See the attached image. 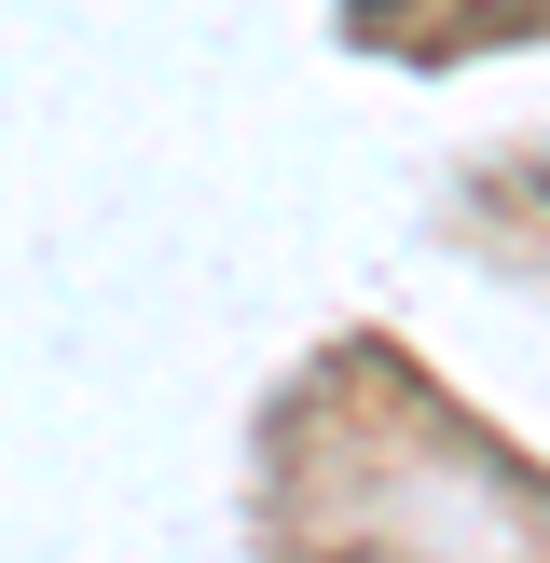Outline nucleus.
I'll return each instance as SVG.
<instances>
[{"label": "nucleus", "instance_id": "nucleus-1", "mask_svg": "<svg viewBox=\"0 0 550 563\" xmlns=\"http://www.w3.org/2000/svg\"><path fill=\"white\" fill-rule=\"evenodd\" d=\"M344 14H358V27H385V14H413V0H344Z\"/></svg>", "mask_w": 550, "mask_h": 563}, {"label": "nucleus", "instance_id": "nucleus-2", "mask_svg": "<svg viewBox=\"0 0 550 563\" xmlns=\"http://www.w3.org/2000/svg\"><path fill=\"white\" fill-rule=\"evenodd\" d=\"M537 179H550V165H537Z\"/></svg>", "mask_w": 550, "mask_h": 563}]
</instances>
